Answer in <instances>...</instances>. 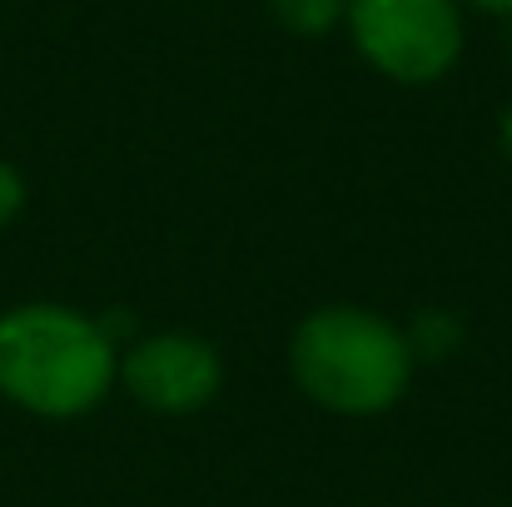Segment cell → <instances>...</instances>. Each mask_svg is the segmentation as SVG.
Here are the masks:
<instances>
[{"mask_svg": "<svg viewBox=\"0 0 512 507\" xmlns=\"http://www.w3.org/2000/svg\"><path fill=\"white\" fill-rule=\"evenodd\" d=\"M120 388V343L105 319L30 299L0 314V398L30 418L70 423Z\"/></svg>", "mask_w": 512, "mask_h": 507, "instance_id": "1", "label": "cell"}, {"mask_svg": "<svg viewBox=\"0 0 512 507\" xmlns=\"http://www.w3.org/2000/svg\"><path fill=\"white\" fill-rule=\"evenodd\" d=\"M418 373V353L403 324L368 304H319L289 334L294 388L334 418L393 413Z\"/></svg>", "mask_w": 512, "mask_h": 507, "instance_id": "2", "label": "cell"}, {"mask_svg": "<svg viewBox=\"0 0 512 507\" xmlns=\"http://www.w3.org/2000/svg\"><path fill=\"white\" fill-rule=\"evenodd\" d=\"M463 15L458 0H348L343 30L373 75L418 90L458 70L468 45Z\"/></svg>", "mask_w": 512, "mask_h": 507, "instance_id": "3", "label": "cell"}, {"mask_svg": "<svg viewBox=\"0 0 512 507\" xmlns=\"http://www.w3.org/2000/svg\"><path fill=\"white\" fill-rule=\"evenodd\" d=\"M224 353L189 329H155L120 348V388L160 418L204 413L224 388Z\"/></svg>", "mask_w": 512, "mask_h": 507, "instance_id": "4", "label": "cell"}, {"mask_svg": "<svg viewBox=\"0 0 512 507\" xmlns=\"http://www.w3.org/2000/svg\"><path fill=\"white\" fill-rule=\"evenodd\" d=\"M269 15L299 40H324L343 30L348 0H269Z\"/></svg>", "mask_w": 512, "mask_h": 507, "instance_id": "5", "label": "cell"}, {"mask_svg": "<svg viewBox=\"0 0 512 507\" xmlns=\"http://www.w3.org/2000/svg\"><path fill=\"white\" fill-rule=\"evenodd\" d=\"M25 199H30L25 174L10 165V160H0V229H10V224L25 214Z\"/></svg>", "mask_w": 512, "mask_h": 507, "instance_id": "6", "label": "cell"}, {"mask_svg": "<svg viewBox=\"0 0 512 507\" xmlns=\"http://www.w3.org/2000/svg\"><path fill=\"white\" fill-rule=\"evenodd\" d=\"M463 10H478V15H493V20H508L512 0H458Z\"/></svg>", "mask_w": 512, "mask_h": 507, "instance_id": "7", "label": "cell"}, {"mask_svg": "<svg viewBox=\"0 0 512 507\" xmlns=\"http://www.w3.org/2000/svg\"><path fill=\"white\" fill-rule=\"evenodd\" d=\"M498 150L512 160V100L503 105V115H498Z\"/></svg>", "mask_w": 512, "mask_h": 507, "instance_id": "8", "label": "cell"}]
</instances>
